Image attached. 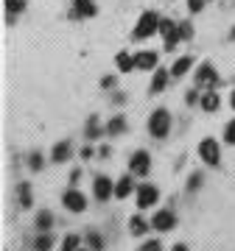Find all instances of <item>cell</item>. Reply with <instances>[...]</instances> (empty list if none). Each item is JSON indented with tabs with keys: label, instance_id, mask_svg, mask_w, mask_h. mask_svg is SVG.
<instances>
[{
	"label": "cell",
	"instance_id": "1",
	"mask_svg": "<svg viewBox=\"0 0 235 251\" xmlns=\"http://www.w3.org/2000/svg\"><path fill=\"white\" fill-rule=\"evenodd\" d=\"M168 131H171V115L165 109L151 112V117H148V134L157 137V140H163V137H168Z\"/></svg>",
	"mask_w": 235,
	"mask_h": 251
},
{
	"label": "cell",
	"instance_id": "2",
	"mask_svg": "<svg viewBox=\"0 0 235 251\" xmlns=\"http://www.w3.org/2000/svg\"><path fill=\"white\" fill-rule=\"evenodd\" d=\"M160 31V17L154 14V11H146L143 17L137 20V25H135V31H132V36L135 39H148L151 34H157Z\"/></svg>",
	"mask_w": 235,
	"mask_h": 251
},
{
	"label": "cell",
	"instance_id": "3",
	"mask_svg": "<svg viewBox=\"0 0 235 251\" xmlns=\"http://www.w3.org/2000/svg\"><path fill=\"white\" fill-rule=\"evenodd\" d=\"M199 156H202V162H207V165L216 168L218 162H221V151H218L216 140H202L199 143Z\"/></svg>",
	"mask_w": 235,
	"mask_h": 251
},
{
	"label": "cell",
	"instance_id": "4",
	"mask_svg": "<svg viewBox=\"0 0 235 251\" xmlns=\"http://www.w3.org/2000/svg\"><path fill=\"white\" fill-rule=\"evenodd\" d=\"M160 34L165 36V50H174L176 42H179V25H174L171 20H160Z\"/></svg>",
	"mask_w": 235,
	"mask_h": 251
},
{
	"label": "cell",
	"instance_id": "5",
	"mask_svg": "<svg viewBox=\"0 0 235 251\" xmlns=\"http://www.w3.org/2000/svg\"><path fill=\"white\" fill-rule=\"evenodd\" d=\"M129 171L137 173V176H146V173L151 171V156H148L146 151H135L132 159H129Z\"/></svg>",
	"mask_w": 235,
	"mask_h": 251
},
{
	"label": "cell",
	"instance_id": "6",
	"mask_svg": "<svg viewBox=\"0 0 235 251\" xmlns=\"http://www.w3.org/2000/svg\"><path fill=\"white\" fill-rule=\"evenodd\" d=\"M196 84L207 87V90L218 84V73H216V67H213L210 62H205V64L199 67V70H196Z\"/></svg>",
	"mask_w": 235,
	"mask_h": 251
},
{
	"label": "cell",
	"instance_id": "7",
	"mask_svg": "<svg viewBox=\"0 0 235 251\" xmlns=\"http://www.w3.org/2000/svg\"><path fill=\"white\" fill-rule=\"evenodd\" d=\"M62 204L67 206L70 212H84V209H87V198H84L79 190H67L62 196Z\"/></svg>",
	"mask_w": 235,
	"mask_h": 251
},
{
	"label": "cell",
	"instance_id": "8",
	"mask_svg": "<svg viewBox=\"0 0 235 251\" xmlns=\"http://www.w3.org/2000/svg\"><path fill=\"white\" fill-rule=\"evenodd\" d=\"M92 193H95L98 201H109V196H115V184L107 176H98V179L92 181Z\"/></svg>",
	"mask_w": 235,
	"mask_h": 251
},
{
	"label": "cell",
	"instance_id": "9",
	"mask_svg": "<svg viewBox=\"0 0 235 251\" xmlns=\"http://www.w3.org/2000/svg\"><path fill=\"white\" fill-rule=\"evenodd\" d=\"M174 224H176V215H174L171 209H160V212L154 215V221H151V226L157 229V232H171Z\"/></svg>",
	"mask_w": 235,
	"mask_h": 251
},
{
	"label": "cell",
	"instance_id": "10",
	"mask_svg": "<svg viewBox=\"0 0 235 251\" xmlns=\"http://www.w3.org/2000/svg\"><path fill=\"white\" fill-rule=\"evenodd\" d=\"M157 198H160V190L154 187V184H140V187H137V206L146 209V206H151Z\"/></svg>",
	"mask_w": 235,
	"mask_h": 251
},
{
	"label": "cell",
	"instance_id": "11",
	"mask_svg": "<svg viewBox=\"0 0 235 251\" xmlns=\"http://www.w3.org/2000/svg\"><path fill=\"white\" fill-rule=\"evenodd\" d=\"M98 6L92 0H73V17H95Z\"/></svg>",
	"mask_w": 235,
	"mask_h": 251
},
{
	"label": "cell",
	"instance_id": "12",
	"mask_svg": "<svg viewBox=\"0 0 235 251\" xmlns=\"http://www.w3.org/2000/svg\"><path fill=\"white\" fill-rule=\"evenodd\" d=\"M135 67L137 70H154L157 67V53L154 50H143V53L135 56Z\"/></svg>",
	"mask_w": 235,
	"mask_h": 251
},
{
	"label": "cell",
	"instance_id": "13",
	"mask_svg": "<svg viewBox=\"0 0 235 251\" xmlns=\"http://www.w3.org/2000/svg\"><path fill=\"white\" fill-rule=\"evenodd\" d=\"M70 153H73V145H70V140H64V143H56V145H54V151H51V159L62 165V162L70 159Z\"/></svg>",
	"mask_w": 235,
	"mask_h": 251
},
{
	"label": "cell",
	"instance_id": "14",
	"mask_svg": "<svg viewBox=\"0 0 235 251\" xmlns=\"http://www.w3.org/2000/svg\"><path fill=\"white\" fill-rule=\"evenodd\" d=\"M132 190H135V181H132V176H120V179H118V184H115V196H118V198H126Z\"/></svg>",
	"mask_w": 235,
	"mask_h": 251
},
{
	"label": "cell",
	"instance_id": "15",
	"mask_svg": "<svg viewBox=\"0 0 235 251\" xmlns=\"http://www.w3.org/2000/svg\"><path fill=\"white\" fill-rule=\"evenodd\" d=\"M123 131H126V117L115 115V117H112V120L107 123V134L118 137V134H123Z\"/></svg>",
	"mask_w": 235,
	"mask_h": 251
},
{
	"label": "cell",
	"instance_id": "16",
	"mask_svg": "<svg viewBox=\"0 0 235 251\" xmlns=\"http://www.w3.org/2000/svg\"><path fill=\"white\" fill-rule=\"evenodd\" d=\"M199 103H202V109H205V112H216L221 100H218V95H216L213 90H207V92H205V95L199 98Z\"/></svg>",
	"mask_w": 235,
	"mask_h": 251
},
{
	"label": "cell",
	"instance_id": "17",
	"mask_svg": "<svg viewBox=\"0 0 235 251\" xmlns=\"http://www.w3.org/2000/svg\"><path fill=\"white\" fill-rule=\"evenodd\" d=\"M190 64H193V59H190V56H182V59H176V62H174V67H171V75L182 78V75L190 70Z\"/></svg>",
	"mask_w": 235,
	"mask_h": 251
},
{
	"label": "cell",
	"instance_id": "18",
	"mask_svg": "<svg viewBox=\"0 0 235 251\" xmlns=\"http://www.w3.org/2000/svg\"><path fill=\"white\" fill-rule=\"evenodd\" d=\"M165 84H168V70L160 67V70L154 73V78H151V92H163Z\"/></svg>",
	"mask_w": 235,
	"mask_h": 251
},
{
	"label": "cell",
	"instance_id": "19",
	"mask_svg": "<svg viewBox=\"0 0 235 251\" xmlns=\"http://www.w3.org/2000/svg\"><path fill=\"white\" fill-rule=\"evenodd\" d=\"M51 226H54V212L42 209V212L36 215V229H39V232H51Z\"/></svg>",
	"mask_w": 235,
	"mask_h": 251
},
{
	"label": "cell",
	"instance_id": "20",
	"mask_svg": "<svg viewBox=\"0 0 235 251\" xmlns=\"http://www.w3.org/2000/svg\"><path fill=\"white\" fill-rule=\"evenodd\" d=\"M129 232L135 234V237H143V234L148 232V224H146V221H143L140 215H135L132 221H129Z\"/></svg>",
	"mask_w": 235,
	"mask_h": 251
},
{
	"label": "cell",
	"instance_id": "21",
	"mask_svg": "<svg viewBox=\"0 0 235 251\" xmlns=\"http://www.w3.org/2000/svg\"><path fill=\"white\" fill-rule=\"evenodd\" d=\"M84 137H87V140H98V137H101V123H98V117H90V120H87Z\"/></svg>",
	"mask_w": 235,
	"mask_h": 251
},
{
	"label": "cell",
	"instance_id": "22",
	"mask_svg": "<svg viewBox=\"0 0 235 251\" xmlns=\"http://www.w3.org/2000/svg\"><path fill=\"white\" fill-rule=\"evenodd\" d=\"M118 70L120 73H129V70H135V56H129V53H118Z\"/></svg>",
	"mask_w": 235,
	"mask_h": 251
},
{
	"label": "cell",
	"instance_id": "23",
	"mask_svg": "<svg viewBox=\"0 0 235 251\" xmlns=\"http://www.w3.org/2000/svg\"><path fill=\"white\" fill-rule=\"evenodd\" d=\"M17 196H20V206H31L34 204V198H31V184H20V190H17Z\"/></svg>",
	"mask_w": 235,
	"mask_h": 251
},
{
	"label": "cell",
	"instance_id": "24",
	"mask_svg": "<svg viewBox=\"0 0 235 251\" xmlns=\"http://www.w3.org/2000/svg\"><path fill=\"white\" fill-rule=\"evenodd\" d=\"M34 249L36 251H51L54 249V237H51V234H39V237H36V243H34Z\"/></svg>",
	"mask_w": 235,
	"mask_h": 251
},
{
	"label": "cell",
	"instance_id": "25",
	"mask_svg": "<svg viewBox=\"0 0 235 251\" xmlns=\"http://www.w3.org/2000/svg\"><path fill=\"white\" fill-rule=\"evenodd\" d=\"M28 168H31V171H42V168H45V159H42V153H31V156H28Z\"/></svg>",
	"mask_w": 235,
	"mask_h": 251
},
{
	"label": "cell",
	"instance_id": "26",
	"mask_svg": "<svg viewBox=\"0 0 235 251\" xmlns=\"http://www.w3.org/2000/svg\"><path fill=\"white\" fill-rule=\"evenodd\" d=\"M87 243H90L92 251H101V249H104V237H101L98 232H90V234H87Z\"/></svg>",
	"mask_w": 235,
	"mask_h": 251
},
{
	"label": "cell",
	"instance_id": "27",
	"mask_svg": "<svg viewBox=\"0 0 235 251\" xmlns=\"http://www.w3.org/2000/svg\"><path fill=\"white\" fill-rule=\"evenodd\" d=\"M79 249V234H67L62 240V251H76Z\"/></svg>",
	"mask_w": 235,
	"mask_h": 251
},
{
	"label": "cell",
	"instance_id": "28",
	"mask_svg": "<svg viewBox=\"0 0 235 251\" xmlns=\"http://www.w3.org/2000/svg\"><path fill=\"white\" fill-rule=\"evenodd\" d=\"M6 9H9V14L14 17L17 11H23V9H26V0H6Z\"/></svg>",
	"mask_w": 235,
	"mask_h": 251
},
{
	"label": "cell",
	"instance_id": "29",
	"mask_svg": "<svg viewBox=\"0 0 235 251\" xmlns=\"http://www.w3.org/2000/svg\"><path fill=\"white\" fill-rule=\"evenodd\" d=\"M224 140L230 145H235V120H230V123H227V128H224Z\"/></svg>",
	"mask_w": 235,
	"mask_h": 251
},
{
	"label": "cell",
	"instance_id": "30",
	"mask_svg": "<svg viewBox=\"0 0 235 251\" xmlns=\"http://www.w3.org/2000/svg\"><path fill=\"white\" fill-rule=\"evenodd\" d=\"M199 187H202V173H193V176L188 179V190L190 193H196Z\"/></svg>",
	"mask_w": 235,
	"mask_h": 251
},
{
	"label": "cell",
	"instance_id": "31",
	"mask_svg": "<svg viewBox=\"0 0 235 251\" xmlns=\"http://www.w3.org/2000/svg\"><path fill=\"white\" fill-rule=\"evenodd\" d=\"M179 36H182V39H190V36H193V25H190V23H182V25H179Z\"/></svg>",
	"mask_w": 235,
	"mask_h": 251
},
{
	"label": "cell",
	"instance_id": "32",
	"mask_svg": "<svg viewBox=\"0 0 235 251\" xmlns=\"http://www.w3.org/2000/svg\"><path fill=\"white\" fill-rule=\"evenodd\" d=\"M188 9L193 11V14H199V11L205 9V0H188Z\"/></svg>",
	"mask_w": 235,
	"mask_h": 251
},
{
	"label": "cell",
	"instance_id": "33",
	"mask_svg": "<svg viewBox=\"0 0 235 251\" xmlns=\"http://www.w3.org/2000/svg\"><path fill=\"white\" fill-rule=\"evenodd\" d=\"M140 251H163V246H160L157 240H148V243H143V249Z\"/></svg>",
	"mask_w": 235,
	"mask_h": 251
},
{
	"label": "cell",
	"instance_id": "34",
	"mask_svg": "<svg viewBox=\"0 0 235 251\" xmlns=\"http://www.w3.org/2000/svg\"><path fill=\"white\" fill-rule=\"evenodd\" d=\"M101 87H107V90L109 87H115V75H107V78L101 81Z\"/></svg>",
	"mask_w": 235,
	"mask_h": 251
},
{
	"label": "cell",
	"instance_id": "35",
	"mask_svg": "<svg viewBox=\"0 0 235 251\" xmlns=\"http://www.w3.org/2000/svg\"><path fill=\"white\" fill-rule=\"evenodd\" d=\"M79 176H82V171H79V168H73V171H70V184H76Z\"/></svg>",
	"mask_w": 235,
	"mask_h": 251
},
{
	"label": "cell",
	"instance_id": "36",
	"mask_svg": "<svg viewBox=\"0 0 235 251\" xmlns=\"http://www.w3.org/2000/svg\"><path fill=\"white\" fill-rule=\"evenodd\" d=\"M196 100H199V92L190 90V92H188V103H196Z\"/></svg>",
	"mask_w": 235,
	"mask_h": 251
},
{
	"label": "cell",
	"instance_id": "37",
	"mask_svg": "<svg viewBox=\"0 0 235 251\" xmlns=\"http://www.w3.org/2000/svg\"><path fill=\"white\" fill-rule=\"evenodd\" d=\"M82 156H84V159H92L95 153H92V148H90V145H87V148H82Z\"/></svg>",
	"mask_w": 235,
	"mask_h": 251
},
{
	"label": "cell",
	"instance_id": "38",
	"mask_svg": "<svg viewBox=\"0 0 235 251\" xmlns=\"http://www.w3.org/2000/svg\"><path fill=\"white\" fill-rule=\"evenodd\" d=\"M174 251H188V246H185V243H176V246H174Z\"/></svg>",
	"mask_w": 235,
	"mask_h": 251
},
{
	"label": "cell",
	"instance_id": "39",
	"mask_svg": "<svg viewBox=\"0 0 235 251\" xmlns=\"http://www.w3.org/2000/svg\"><path fill=\"white\" fill-rule=\"evenodd\" d=\"M230 103H233V109H235V92H233V98H230Z\"/></svg>",
	"mask_w": 235,
	"mask_h": 251
},
{
	"label": "cell",
	"instance_id": "40",
	"mask_svg": "<svg viewBox=\"0 0 235 251\" xmlns=\"http://www.w3.org/2000/svg\"><path fill=\"white\" fill-rule=\"evenodd\" d=\"M230 36H233V39H235V28H233V34H230Z\"/></svg>",
	"mask_w": 235,
	"mask_h": 251
},
{
	"label": "cell",
	"instance_id": "41",
	"mask_svg": "<svg viewBox=\"0 0 235 251\" xmlns=\"http://www.w3.org/2000/svg\"><path fill=\"white\" fill-rule=\"evenodd\" d=\"M76 251H84V249H76Z\"/></svg>",
	"mask_w": 235,
	"mask_h": 251
}]
</instances>
